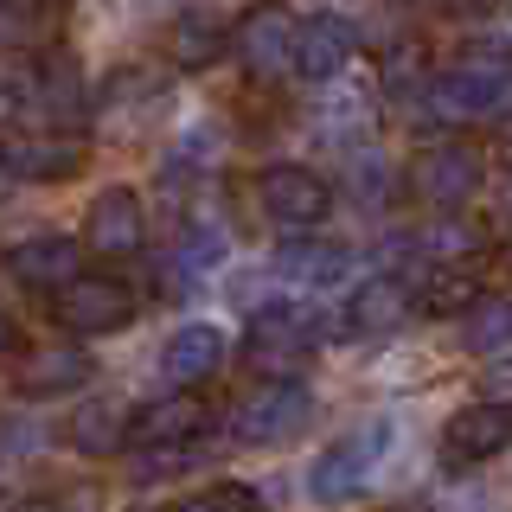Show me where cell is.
Returning <instances> with one entry per match:
<instances>
[{"label":"cell","mask_w":512,"mask_h":512,"mask_svg":"<svg viewBox=\"0 0 512 512\" xmlns=\"http://www.w3.org/2000/svg\"><path fill=\"white\" fill-rule=\"evenodd\" d=\"M416 314V276H397V269H378V276H365L359 288L346 295V333H397L404 320Z\"/></svg>","instance_id":"9a60e30c"},{"label":"cell","mask_w":512,"mask_h":512,"mask_svg":"<svg viewBox=\"0 0 512 512\" xmlns=\"http://www.w3.org/2000/svg\"><path fill=\"white\" fill-rule=\"evenodd\" d=\"M199 461H205V442H160V448H135V461H128V480H135V487H154V480L192 474Z\"/></svg>","instance_id":"d4e9b609"},{"label":"cell","mask_w":512,"mask_h":512,"mask_svg":"<svg viewBox=\"0 0 512 512\" xmlns=\"http://www.w3.org/2000/svg\"><path fill=\"white\" fill-rule=\"evenodd\" d=\"M7 276L32 288V295H58L64 282L84 276V244H71V237H26V244L7 250Z\"/></svg>","instance_id":"2e32d148"},{"label":"cell","mask_w":512,"mask_h":512,"mask_svg":"<svg viewBox=\"0 0 512 512\" xmlns=\"http://www.w3.org/2000/svg\"><path fill=\"white\" fill-rule=\"evenodd\" d=\"M141 237H148V205H141L135 186H103L84 212V244L96 256H135Z\"/></svg>","instance_id":"7c38bea8"},{"label":"cell","mask_w":512,"mask_h":512,"mask_svg":"<svg viewBox=\"0 0 512 512\" xmlns=\"http://www.w3.org/2000/svg\"><path fill=\"white\" fill-rule=\"evenodd\" d=\"M218 256H224V231L218 224H192V231L180 237V250L167 256V269H173V282H199Z\"/></svg>","instance_id":"4316f807"},{"label":"cell","mask_w":512,"mask_h":512,"mask_svg":"<svg viewBox=\"0 0 512 512\" xmlns=\"http://www.w3.org/2000/svg\"><path fill=\"white\" fill-rule=\"evenodd\" d=\"M231 58H237V71H244V77H256V84L288 77V71H295V13H288L282 0L250 7L244 20L231 26Z\"/></svg>","instance_id":"ba28073f"},{"label":"cell","mask_w":512,"mask_h":512,"mask_svg":"<svg viewBox=\"0 0 512 512\" xmlns=\"http://www.w3.org/2000/svg\"><path fill=\"white\" fill-rule=\"evenodd\" d=\"M468 320V346L474 352H487V359H500V352H512V295H480L474 301V314H461Z\"/></svg>","instance_id":"484cf974"},{"label":"cell","mask_w":512,"mask_h":512,"mask_svg":"<svg viewBox=\"0 0 512 512\" xmlns=\"http://www.w3.org/2000/svg\"><path fill=\"white\" fill-rule=\"evenodd\" d=\"M506 186H512V173H506Z\"/></svg>","instance_id":"d6a6232c"},{"label":"cell","mask_w":512,"mask_h":512,"mask_svg":"<svg viewBox=\"0 0 512 512\" xmlns=\"http://www.w3.org/2000/svg\"><path fill=\"white\" fill-rule=\"evenodd\" d=\"M397 455V416H359L308 461V493L320 506H346L384 474V461Z\"/></svg>","instance_id":"7a4b0ae2"},{"label":"cell","mask_w":512,"mask_h":512,"mask_svg":"<svg viewBox=\"0 0 512 512\" xmlns=\"http://www.w3.org/2000/svg\"><path fill=\"white\" fill-rule=\"evenodd\" d=\"M128 436H135V410H128L122 397H90V404L71 416V448H77V455H90V461L122 455Z\"/></svg>","instance_id":"ffe728a7"},{"label":"cell","mask_w":512,"mask_h":512,"mask_svg":"<svg viewBox=\"0 0 512 512\" xmlns=\"http://www.w3.org/2000/svg\"><path fill=\"white\" fill-rule=\"evenodd\" d=\"M32 116H39V128H58V135H77L90 116V84L84 71H77V58H39L32 64Z\"/></svg>","instance_id":"8fae6325"},{"label":"cell","mask_w":512,"mask_h":512,"mask_svg":"<svg viewBox=\"0 0 512 512\" xmlns=\"http://www.w3.org/2000/svg\"><path fill=\"white\" fill-rule=\"evenodd\" d=\"M7 352H13V320L0 314V359H7Z\"/></svg>","instance_id":"1f68e13d"},{"label":"cell","mask_w":512,"mask_h":512,"mask_svg":"<svg viewBox=\"0 0 512 512\" xmlns=\"http://www.w3.org/2000/svg\"><path fill=\"white\" fill-rule=\"evenodd\" d=\"M52 320L71 340H103V333H122L135 320V288L122 276H103V269H84L77 282H64L52 295Z\"/></svg>","instance_id":"5b68a950"},{"label":"cell","mask_w":512,"mask_h":512,"mask_svg":"<svg viewBox=\"0 0 512 512\" xmlns=\"http://www.w3.org/2000/svg\"><path fill=\"white\" fill-rule=\"evenodd\" d=\"M410 109L423 122H506L512 116V58L506 45H468L448 64L429 71V84L410 96Z\"/></svg>","instance_id":"6da1fadb"},{"label":"cell","mask_w":512,"mask_h":512,"mask_svg":"<svg viewBox=\"0 0 512 512\" xmlns=\"http://www.w3.org/2000/svg\"><path fill=\"white\" fill-rule=\"evenodd\" d=\"M167 77L160 71H141V64H122L116 77H109V90H103V109L109 116H135V103L141 109H154V103H167Z\"/></svg>","instance_id":"cb8c5ba5"},{"label":"cell","mask_w":512,"mask_h":512,"mask_svg":"<svg viewBox=\"0 0 512 512\" xmlns=\"http://www.w3.org/2000/svg\"><path fill=\"white\" fill-rule=\"evenodd\" d=\"M173 512H263V493H256L250 480H212V487L186 493Z\"/></svg>","instance_id":"83f0119b"},{"label":"cell","mask_w":512,"mask_h":512,"mask_svg":"<svg viewBox=\"0 0 512 512\" xmlns=\"http://www.w3.org/2000/svg\"><path fill=\"white\" fill-rule=\"evenodd\" d=\"M84 135H58V128H20V135H0V173L26 186H52L71 180L84 167Z\"/></svg>","instance_id":"9c48e42d"},{"label":"cell","mask_w":512,"mask_h":512,"mask_svg":"<svg viewBox=\"0 0 512 512\" xmlns=\"http://www.w3.org/2000/svg\"><path fill=\"white\" fill-rule=\"evenodd\" d=\"M480 301V269H423V282H416V308L436 314V320H461L474 314Z\"/></svg>","instance_id":"7402d4cb"},{"label":"cell","mask_w":512,"mask_h":512,"mask_svg":"<svg viewBox=\"0 0 512 512\" xmlns=\"http://www.w3.org/2000/svg\"><path fill=\"white\" fill-rule=\"evenodd\" d=\"M512 442V404H461L442 423V461L448 468H480Z\"/></svg>","instance_id":"5bb4252c"},{"label":"cell","mask_w":512,"mask_h":512,"mask_svg":"<svg viewBox=\"0 0 512 512\" xmlns=\"http://www.w3.org/2000/svg\"><path fill=\"white\" fill-rule=\"evenodd\" d=\"M314 423V391L301 378H276V384H256L250 397H237L231 410V436L244 448H276L288 436Z\"/></svg>","instance_id":"8992f818"},{"label":"cell","mask_w":512,"mask_h":512,"mask_svg":"<svg viewBox=\"0 0 512 512\" xmlns=\"http://www.w3.org/2000/svg\"><path fill=\"white\" fill-rule=\"evenodd\" d=\"M256 205H263V218L276 224V231L308 237L333 212V186L320 180L314 167H301V160H276V167L256 173Z\"/></svg>","instance_id":"52a82bcc"},{"label":"cell","mask_w":512,"mask_h":512,"mask_svg":"<svg viewBox=\"0 0 512 512\" xmlns=\"http://www.w3.org/2000/svg\"><path fill=\"white\" fill-rule=\"evenodd\" d=\"M416 250L429 256V269H468V263H480V250H487V231H480L474 218L448 212V218H429L423 231H416Z\"/></svg>","instance_id":"44dd1931"},{"label":"cell","mask_w":512,"mask_h":512,"mask_svg":"<svg viewBox=\"0 0 512 512\" xmlns=\"http://www.w3.org/2000/svg\"><path fill=\"white\" fill-rule=\"evenodd\" d=\"M269 269H276V282H333L346 269V250L308 231V237H295V244H282L269 256Z\"/></svg>","instance_id":"603a6c76"},{"label":"cell","mask_w":512,"mask_h":512,"mask_svg":"<svg viewBox=\"0 0 512 512\" xmlns=\"http://www.w3.org/2000/svg\"><path fill=\"white\" fill-rule=\"evenodd\" d=\"M205 429H212V404H205L199 391H167L154 397V404L135 410V448H160V442H205Z\"/></svg>","instance_id":"e0dca14e"},{"label":"cell","mask_w":512,"mask_h":512,"mask_svg":"<svg viewBox=\"0 0 512 512\" xmlns=\"http://www.w3.org/2000/svg\"><path fill=\"white\" fill-rule=\"evenodd\" d=\"M314 352H320V314L301 308V301H269V308L250 314L237 359L256 384H276V378H295Z\"/></svg>","instance_id":"3957f363"},{"label":"cell","mask_w":512,"mask_h":512,"mask_svg":"<svg viewBox=\"0 0 512 512\" xmlns=\"http://www.w3.org/2000/svg\"><path fill=\"white\" fill-rule=\"evenodd\" d=\"M346 173H352V192H359V199H384V192L397 186V167H384L378 154H352Z\"/></svg>","instance_id":"f546056e"},{"label":"cell","mask_w":512,"mask_h":512,"mask_svg":"<svg viewBox=\"0 0 512 512\" xmlns=\"http://www.w3.org/2000/svg\"><path fill=\"white\" fill-rule=\"evenodd\" d=\"M224 359H231V340H224L212 320H180L160 340V372H167L173 391H199L212 372H224Z\"/></svg>","instance_id":"4fadbf2b"},{"label":"cell","mask_w":512,"mask_h":512,"mask_svg":"<svg viewBox=\"0 0 512 512\" xmlns=\"http://www.w3.org/2000/svg\"><path fill=\"white\" fill-rule=\"evenodd\" d=\"M13 116H32V64L0 58V122Z\"/></svg>","instance_id":"f1b7e54d"},{"label":"cell","mask_w":512,"mask_h":512,"mask_svg":"<svg viewBox=\"0 0 512 512\" xmlns=\"http://www.w3.org/2000/svg\"><path fill=\"white\" fill-rule=\"evenodd\" d=\"M359 64V20L352 13H308L295 20V77L327 84Z\"/></svg>","instance_id":"30bf717a"},{"label":"cell","mask_w":512,"mask_h":512,"mask_svg":"<svg viewBox=\"0 0 512 512\" xmlns=\"http://www.w3.org/2000/svg\"><path fill=\"white\" fill-rule=\"evenodd\" d=\"M429 7H448V13H487L493 0H429Z\"/></svg>","instance_id":"4dcf8cb0"},{"label":"cell","mask_w":512,"mask_h":512,"mask_svg":"<svg viewBox=\"0 0 512 512\" xmlns=\"http://www.w3.org/2000/svg\"><path fill=\"white\" fill-rule=\"evenodd\" d=\"M90 352L84 346H71V340H58V346H32L20 352V372H13V384H20V397H64V391H77V384H90Z\"/></svg>","instance_id":"ac0fdd59"},{"label":"cell","mask_w":512,"mask_h":512,"mask_svg":"<svg viewBox=\"0 0 512 512\" xmlns=\"http://www.w3.org/2000/svg\"><path fill=\"white\" fill-rule=\"evenodd\" d=\"M480 186H487V154H480L474 141H461V135L423 141L416 160H410V192H416V205L436 212V218L468 212Z\"/></svg>","instance_id":"277c9868"},{"label":"cell","mask_w":512,"mask_h":512,"mask_svg":"<svg viewBox=\"0 0 512 512\" xmlns=\"http://www.w3.org/2000/svg\"><path fill=\"white\" fill-rule=\"evenodd\" d=\"M167 52H173L180 71H212V64L231 52V20L212 13V7H186L167 32Z\"/></svg>","instance_id":"d6986e66"}]
</instances>
